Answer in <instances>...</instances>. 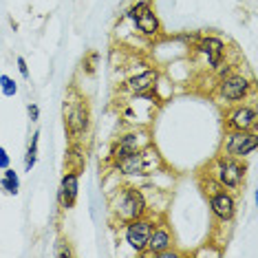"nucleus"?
Wrapping results in <instances>:
<instances>
[{"instance_id": "f03ea898", "label": "nucleus", "mask_w": 258, "mask_h": 258, "mask_svg": "<svg viewBox=\"0 0 258 258\" xmlns=\"http://www.w3.org/2000/svg\"><path fill=\"white\" fill-rule=\"evenodd\" d=\"M146 212H148V201H146L144 192L135 185L121 187V192L117 195L113 203V219L121 225H126L128 221L146 216Z\"/></svg>"}, {"instance_id": "39448f33", "label": "nucleus", "mask_w": 258, "mask_h": 258, "mask_svg": "<svg viewBox=\"0 0 258 258\" xmlns=\"http://www.w3.org/2000/svg\"><path fill=\"white\" fill-rule=\"evenodd\" d=\"M128 18L135 22L137 31L146 38H157L161 33V20L157 18L150 3H137L128 9Z\"/></svg>"}, {"instance_id": "6e6552de", "label": "nucleus", "mask_w": 258, "mask_h": 258, "mask_svg": "<svg viewBox=\"0 0 258 258\" xmlns=\"http://www.w3.org/2000/svg\"><path fill=\"white\" fill-rule=\"evenodd\" d=\"M208 197V205H210V212L214 214L216 221L221 223H230L236 214V199H234L232 192H227L225 187H219V190L210 192Z\"/></svg>"}, {"instance_id": "dca6fc26", "label": "nucleus", "mask_w": 258, "mask_h": 258, "mask_svg": "<svg viewBox=\"0 0 258 258\" xmlns=\"http://www.w3.org/2000/svg\"><path fill=\"white\" fill-rule=\"evenodd\" d=\"M67 166H69V170H78V172H82V168L86 166V148L78 139H75L67 150Z\"/></svg>"}, {"instance_id": "a211bd4d", "label": "nucleus", "mask_w": 258, "mask_h": 258, "mask_svg": "<svg viewBox=\"0 0 258 258\" xmlns=\"http://www.w3.org/2000/svg\"><path fill=\"white\" fill-rule=\"evenodd\" d=\"M38 142H40V131L33 133L31 144H29V150H27V157H25V170H27V172H31V168L36 166V159H38Z\"/></svg>"}, {"instance_id": "0eeeda50", "label": "nucleus", "mask_w": 258, "mask_h": 258, "mask_svg": "<svg viewBox=\"0 0 258 258\" xmlns=\"http://www.w3.org/2000/svg\"><path fill=\"white\" fill-rule=\"evenodd\" d=\"M152 227H155V221L146 219V216H139V219H135V221H128L124 225L126 243L131 245L139 256H144L146 247H148V238L152 234Z\"/></svg>"}, {"instance_id": "20e7f679", "label": "nucleus", "mask_w": 258, "mask_h": 258, "mask_svg": "<svg viewBox=\"0 0 258 258\" xmlns=\"http://www.w3.org/2000/svg\"><path fill=\"white\" fill-rule=\"evenodd\" d=\"M258 148V133L256 131H227L223 142V155L245 159Z\"/></svg>"}, {"instance_id": "ddd939ff", "label": "nucleus", "mask_w": 258, "mask_h": 258, "mask_svg": "<svg viewBox=\"0 0 258 258\" xmlns=\"http://www.w3.org/2000/svg\"><path fill=\"white\" fill-rule=\"evenodd\" d=\"M197 49L201 51V53H205L210 69H219L223 57H225V42H223L221 38H214V36L203 38L201 42L197 44Z\"/></svg>"}, {"instance_id": "4be33fe9", "label": "nucleus", "mask_w": 258, "mask_h": 258, "mask_svg": "<svg viewBox=\"0 0 258 258\" xmlns=\"http://www.w3.org/2000/svg\"><path fill=\"white\" fill-rule=\"evenodd\" d=\"M155 258H181V254L177 249H172V247H168V249H163L159 251V254H155Z\"/></svg>"}, {"instance_id": "9b49d317", "label": "nucleus", "mask_w": 258, "mask_h": 258, "mask_svg": "<svg viewBox=\"0 0 258 258\" xmlns=\"http://www.w3.org/2000/svg\"><path fill=\"white\" fill-rule=\"evenodd\" d=\"M78 192H80V172L78 170H69L60 181L57 187V203L62 210H71L75 201H78Z\"/></svg>"}, {"instance_id": "aec40b11", "label": "nucleus", "mask_w": 258, "mask_h": 258, "mask_svg": "<svg viewBox=\"0 0 258 258\" xmlns=\"http://www.w3.org/2000/svg\"><path fill=\"white\" fill-rule=\"evenodd\" d=\"M97 60H99V53H89V57L84 60V71L89 73V75L95 73V62Z\"/></svg>"}, {"instance_id": "9d476101", "label": "nucleus", "mask_w": 258, "mask_h": 258, "mask_svg": "<svg viewBox=\"0 0 258 258\" xmlns=\"http://www.w3.org/2000/svg\"><path fill=\"white\" fill-rule=\"evenodd\" d=\"M113 168L119 174H126V177H137V174H146L148 172V152L146 150H135L128 152V155L119 157V159L113 161Z\"/></svg>"}, {"instance_id": "4468645a", "label": "nucleus", "mask_w": 258, "mask_h": 258, "mask_svg": "<svg viewBox=\"0 0 258 258\" xmlns=\"http://www.w3.org/2000/svg\"><path fill=\"white\" fill-rule=\"evenodd\" d=\"M142 148V133L137 131H131V133H124L117 137V142L113 144V148H110V159H119V157L128 155V152H135Z\"/></svg>"}, {"instance_id": "412c9836", "label": "nucleus", "mask_w": 258, "mask_h": 258, "mask_svg": "<svg viewBox=\"0 0 258 258\" xmlns=\"http://www.w3.org/2000/svg\"><path fill=\"white\" fill-rule=\"evenodd\" d=\"M55 256H60V258H64V256H73L71 245H69L67 240H60V243H57V247H55Z\"/></svg>"}, {"instance_id": "6ab92c4d", "label": "nucleus", "mask_w": 258, "mask_h": 258, "mask_svg": "<svg viewBox=\"0 0 258 258\" xmlns=\"http://www.w3.org/2000/svg\"><path fill=\"white\" fill-rule=\"evenodd\" d=\"M0 89H3L5 97H14L16 93H18V84H16V80H11L9 75H0Z\"/></svg>"}, {"instance_id": "f8f14e48", "label": "nucleus", "mask_w": 258, "mask_h": 258, "mask_svg": "<svg viewBox=\"0 0 258 258\" xmlns=\"http://www.w3.org/2000/svg\"><path fill=\"white\" fill-rule=\"evenodd\" d=\"M172 245H174V236H172V232H170V227L163 225V223L161 225H155L152 227L150 238H148V247H146L144 256H155L163 249L172 247Z\"/></svg>"}, {"instance_id": "7ed1b4c3", "label": "nucleus", "mask_w": 258, "mask_h": 258, "mask_svg": "<svg viewBox=\"0 0 258 258\" xmlns=\"http://www.w3.org/2000/svg\"><path fill=\"white\" fill-rule=\"evenodd\" d=\"M245 163H240V159L230 155H219L214 159V168H212V177L219 181L221 187L225 190H238L240 183L245 179Z\"/></svg>"}, {"instance_id": "1a4fd4ad", "label": "nucleus", "mask_w": 258, "mask_h": 258, "mask_svg": "<svg viewBox=\"0 0 258 258\" xmlns=\"http://www.w3.org/2000/svg\"><path fill=\"white\" fill-rule=\"evenodd\" d=\"M225 128L227 131H258V113L254 106L240 104L234 106L225 115Z\"/></svg>"}, {"instance_id": "f257e3e1", "label": "nucleus", "mask_w": 258, "mask_h": 258, "mask_svg": "<svg viewBox=\"0 0 258 258\" xmlns=\"http://www.w3.org/2000/svg\"><path fill=\"white\" fill-rule=\"evenodd\" d=\"M62 117H64V128L73 139H82L91 128V108L89 102L82 93L71 86L64 97L62 104Z\"/></svg>"}, {"instance_id": "5701e85b", "label": "nucleus", "mask_w": 258, "mask_h": 258, "mask_svg": "<svg viewBox=\"0 0 258 258\" xmlns=\"http://www.w3.org/2000/svg\"><path fill=\"white\" fill-rule=\"evenodd\" d=\"M16 62H18V71H20V75H22V78H25V80H29V67H27V62H25V57H18V60H16Z\"/></svg>"}, {"instance_id": "2eb2a0df", "label": "nucleus", "mask_w": 258, "mask_h": 258, "mask_svg": "<svg viewBox=\"0 0 258 258\" xmlns=\"http://www.w3.org/2000/svg\"><path fill=\"white\" fill-rule=\"evenodd\" d=\"M157 80H159V71H157V69H148V71H144L139 75H133V78L126 82V89L131 91L133 95H144V93L155 89Z\"/></svg>"}, {"instance_id": "423d86ee", "label": "nucleus", "mask_w": 258, "mask_h": 258, "mask_svg": "<svg viewBox=\"0 0 258 258\" xmlns=\"http://www.w3.org/2000/svg\"><path fill=\"white\" fill-rule=\"evenodd\" d=\"M251 89H254L251 80H247L245 75H238V73H227L225 78L219 80V95H221V99H225L227 104L243 102L251 93Z\"/></svg>"}, {"instance_id": "393cba45", "label": "nucleus", "mask_w": 258, "mask_h": 258, "mask_svg": "<svg viewBox=\"0 0 258 258\" xmlns=\"http://www.w3.org/2000/svg\"><path fill=\"white\" fill-rule=\"evenodd\" d=\"M29 117H31V121L40 119V108L36 106V104H29Z\"/></svg>"}, {"instance_id": "b1692460", "label": "nucleus", "mask_w": 258, "mask_h": 258, "mask_svg": "<svg viewBox=\"0 0 258 258\" xmlns=\"http://www.w3.org/2000/svg\"><path fill=\"white\" fill-rule=\"evenodd\" d=\"M0 168H9V155H7V150L0 146Z\"/></svg>"}, {"instance_id": "f3484780", "label": "nucleus", "mask_w": 258, "mask_h": 258, "mask_svg": "<svg viewBox=\"0 0 258 258\" xmlns=\"http://www.w3.org/2000/svg\"><path fill=\"white\" fill-rule=\"evenodd\" d=\"M0 185H3V190H7L9 195H18V190H20V181H18V172L16 170H11V168H5V174H3V179H0Z\"/></svg>"}]
</instances>
